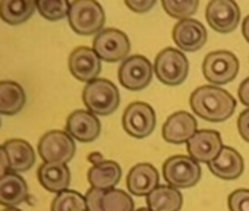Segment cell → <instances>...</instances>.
Masks as SVG:
<instances>
[{
    "label": "cell",
    "instance_id": "74e56055",
    "mask_svg": "<svg viewBox=\"0 0 249 211\" xmlns=\"http://www.w3.org/2000/svg\"><path fill=\"white\" fill-rule=\"evenodd\" d=\"M3 211H21V210H18V208H6V210H3Z\"/></svg>",
    "mask_w": 249,
    "mask_h": 211
},
{
    "label": "cell",
    "instance_id": "4dcf8cb0",
    "mask_svg": "<svg viewBox=\"0 0 249 211\" xmlns=\"http://www.w3.org/2000/svg\"><path fill=\"white\" fill-rule=\"evenodd\" d=\"M156 0H126L124 5H126L131 11L137 12V14H145L150 9H153L156 6Z\"/></svg>",
    "mask_w": 249,
    "mask_h": 211
},
{
    "label": "cell",
    "instance_id": "d590c367",
    "mask_svg": "<svg viewBox=\"0 0 249 211\" xmlns=\"http://www.w3.org/2000/svg\"><path fill=\"white\" fill-rule=\"evenodd\" d=\"M242 33H243L245 40L249 43V15L243 19V24H242Z\"/></svg>",
    "mask_w": 249,
    "mask_h": 211
},
{
    "label": "cell",
    "instance_id": "7402d4cb",
    "mask_svg": "<svg viewBox=\"0 0 249 211\" xmlns=\"http://www.w3.org/2000/svg\"><path fill=\"white\" fill-rule=\"evenodd\" d=\"M122 169L113 160H104L88 170V182L94 189H113L120 182Z\"/></svg>",
    "mask_w": 249,
    "mask_h": 211
},
{
    "label": "cell",
    "instance_id": "e575fe53",
    "mask_svg": "<svg viewBox=\"0 0 249 211\" xmlns=\"http://www.w3.org/2000/svg\"><path fill=\"white\" fill-rule=\"evenodd\" d=\"M88 161H89L92 166H95V164H98V163L104 161V158H103V156H101L100 153H92V154H89V156H88Z\"/></svg>",
    "mask_w": 249,
    "mask_h": 211
},
{
    "label": "cell",
    "instance_id": "5b68a950",
    "mask_svg": "<svg viewBox=\"0 0 249 211\" xmlns=\"http://www.w3.org/2000/svg\"><path fill=\"white\" fill-rule=\"evenodd\" d=\"M202 176L201 164L189 156H173L163 164V177L167 185L178 189L195 186Z\"/></svg>",
    "mask_w": 249,
    "mask_h": 211
},
{
    "label": "cell",
    "instance_id": "d6a6232c",
    "mask_svg": "<svg viewBox=\"0 0 249 211\" xmlns=\"http://www.w3.org/2000/svg\"><path fill=\"white\" fill-rule=\"evenodd\" d=\"M237 95H239V100L242 101V104L249 109V76L246 79H243L242 84L239 85Z\"/></svg>",
    "mask_w": 249,
    "mask_h": 211
},
{
    "label": "cell",
    "instance_id": "7a4b0ae2",
    "mask_svg": "<svg viewBox=\"0 0 249 211\" xmlns=\"http://www.w3.org/2000/svg\"><path fill=\"white\" fill-rule=\"evenodd\" d=\"M84 104L95 116H110L120 104V92L108 79H94L88 82L82 92Z\"/></svg>",
    "mask_w": 249,
    "mask_h": 211
},
{
    "label": "cell",
    "instance_id": "f1b7e54d",
    "mask_svg": "<svg viewBox=\"0 0 249 211\" xmlns=\"http://www.w3.org/2000/svg\"><path fill=\"white\" fill-rule=\"evenodd\" d=\"M71 3L66 0H38L37 11L49 21H59L68 17Z\"/></svg>",
    "mask_w": 249,
    "mask_h": 211
},
{
    "label": "cell",
    "instance_id": "d4e9b609",
    "mask_svg": "<svg viewBox=\"0 0 249 211\" xmlns=\"http://www.w3.org/2000/svg\"><path fill=\"white\" fill-rule=\"evenodd\" d=\"M25 104L24 88L14 81H0V113L14 116L19 113Z\"/></svg>",
    "mask_w": 249,
    "mask_h": 211
},
{
    "label": "cell",
    "instance_id": "5bb4252c",
    "mask_svg": "<svg viewBox=\"0 0 249 211\" xmlns=\"http://www.w3.org/2000/svg\"><path fill=\"white\" fill-rule=\"evenodd\" d=\"M173 41L180 52H198L207 43V30L196 19H183L173 27Z\"/></svg>",
    "mask_w": 249,
    "mask_h": 211
},
{
    "label": "cell",
    "instance_id": "2e32d148",
    "mask_svg": "<svg viewBox=\"0 0 249 211\" xmlns=\"http://www.w3.org/2000/svg\"><path fill=\"white\" fill-rule=\"evenodd\" d=\"M196 132H198L196 119L191 113L180 110L167 118V121L163 125L161 135L164 141L170 144H183L188 142Z\"/></svg>",
    "mask_w": 249,
    "mask_h": 211
},
{
    "label": "cell",
    "instance_id": "8d00e7d4",
    "mask_svg": "<svg viewBox=\"0 0 249 211\" xmlns=\"http://www.w3.org/2000/svg\"><path fill=\"white\" fill-rule=\"evenodd\" d=\"M137 211H151V210L148 207H142V208H138Z\"/></svg>",
    "mask_w": 249,
    "mask_h": 211
},
{
    "label": "cell",
    "instance_id": "cb8c5ba5",
    "mask_svg": "<svg viewBox=\"0 0 249 211\" xmlns=\"http://www.w3.org/2000/svg\"><path fill=\"white\" fill-rule=\"evenodd\" d=\"M3 147L8 153L11 170L14 173L27 172L36 163V153L30 142L24 140H9Z\"/></svg>",
    "mask_w": 249,
    "mask_h": 211
},
{
    "label": "cell",
    "instance_id": "52a82bcc",
    "mask_svg": "<svg viewBox=\"0 0 249 211\" xmlns=\"http://www.w3.org/2000/svg\"><path fill=\"white\" fill-rule=\"evenodd\" d=\"M123 129L128 135L137 140L150 137L157 125L156 112L150 104L142 101L131 103L122 116Z\"/></svg>",
    "mask_w": 249,
    "mask_h": 211
},
{
    "label": "cell",
    "instance_id": "7c38bea8",
    "mask_svg": "<svg viewBox=\"0 0 249 211\" xmlns=\"http://www.w3.org/2000/svg\"><path fill=\"white\" fill-rule=\"evenodd\" d=\"M205 18L214 31L229 34L239 25L240 9L233 0H213L207 5Z\"/></svg>",
    "mask_w": 249,
    "mask_h": 211
},
{
    "label": "cell",
    "instance_id": "f546056e",
    "mask_svg": "<svg viewBox=\"0 0 249 211\" xmlns=\"http://www.w3.org/2000/svg\"><path fill=\"white\" fill-rule=\"evenodd\" d=\"M230 211H249V189H236L229 195Z\"/></svg>",
    "mask_w": 249,
    "mask_h": 211
},
{
    "label": "cell",
    "instance_id": "1f68e13d",
    "mask_svg": "<svg viewBox=\"0 0 249 211\" xmlns=\"http://www.w3.org/2000/svg\"><path fill=\"white\" fill-rule=\"evenodd\" d=\"M237 131L240 134V137L249 142V109L243 110L239 118H237Z\"/></svg>",
    "mask_w": 249,
    "mask_h": 211
},
{
    "label": "cell",
    "instance_id": "8992f818",
    "mask_svg": "<svg viewBox=\"0 0 249 211\" xmlns=\"http://www.w3.org/2000/svg\"><path fill=\"white\" fill-rule=\"evenodd\" d=\"M92 50L104 62L114 63L126 60L131 53V40L117 28H106L95 35Z\"/></svg>",
    "mask_w": 249,
    "mask_h": 211
},
{
    "label": "cell",
    "instance_id": "4316f807",
    "mask_svg": "<svg viewBox=\"0 0 249 211\" xmlns=\"http://www.w3.org/2000/svg\"><path fill=\"white\" fill-rule=\"evenodd\" d=\"M52 211H88L87 199L76 191H63L52 202Z\"/></svg>",
    "mask_w": 249,
    "mask_h": 211
},
{
    "label": "cell",
    "instance_id": "30bf717a",
    "mask_svg": "<svg viewBox=\"0 0 249 211\" xmlns=\"http://www.w3.org/2000/svg\"><path fill=\"white\" fill-rule=\"evenodd\" d=\"M76 151L73 138L65 131H50L38 142V154L44 163H69Z\"/></svg>",
    "mask_w": 249,
    "mask_h": 211
},
{
    "label": "cell",
    "instance_id": "8fae6325",
    "mask_svg": "<svg viewBox=\"0 0 249 211\" xmlns=\"http://www.w3.org/2000/svg\"><path fill=\"white\" fill-rule=\"evenodd\" d=\"M88 211H134V199L122 189H88L85 193Z\"/></svg>",
    "mask_w": 249,
    "mask_h": 211
},
{
    "label": "cell",
    "instance_id": "484cf974",
    "mask_svg": "<svg viewBox=\"0 0 249 211\" xmlns=\"http://www.w3.org/2000/svg\"><path fill=\"white\" fill-rule=\"evenodd\" d=\"M37 9L36 2L30 0H2L0 2V18L9 25H19L28 21Z\"/></svg>",
    "mask_w": 249,
    "mask_h": 211
},
{
    "label": "cell",
    "instance_id": "9a60e30c",
    "mask_svg": "<svg viewBox=\"0 0 249 211\" xmlns=\"http://www.w3.org/2000/svg\"><path fill=\"white\" fill-rule=\"evenodd\" d=\"M69 70L81 82L98 79L101 72V59L89 47H76L69 56Z\"/></svg>",
    "mask_w": 249,
    "mask_h": 211
},
{
    "label": "cell",
    "instance_id": "ba28073f",
    "mask_svg": "<svg viewBox=\"0 0 249 211\" xmlns=\"http://www.w3.org/2000/svg\"><path fill=\"white\" fill-rule=\"evenodd\" d=\"M202 73L211 85H226L239 73V59L227 50L208 53L202 63Z\"/></svg>",
    "mask_w": 249,
    "mask_h": 211
},
{
    "label": "cell",
    "instance_id": "f35d334b",
    "mask_svg": "<svg viewBox=\"0 0 249 211\" xmlns=\"http://www.w3.org/2000/svg\"><path fill=\"white\" fill-rule=\"evenodd\" d=\"M0 125H2V122H0Z\"/></svg>",
    "mask_w": 249,
    "mask_h": 211
},
{
    "label": "cell",
    "instance_id": "ffe728a7",
    "mask_svg": "<svg viewBox=\"0 0 249 211\" xmlns=\"http://www.w3.org/2000/svg\"><path fill=\"white\" fill-rule=\"evenodd\" d=\"M38 180L49 192L60 193L68 191L71 183V170L63 163H44L37 172Z\"/></svg>",
    "mask_w": 249,
    "mask_h": 211
},
{
    "label": "cell",
    "instance_id": "ac0fdd59",
    "mask_svg": "<svg viewBox=\"0 0 249 211\" xmlns=\"http://www.w3.org/2000/svg\"><path fill=\"white\" fill-rule=\"evenodd\" d=\"M159 180L160 175L153 164L138 163L129 170L126 185L132 195L148 196L159 186Z\"/></svg>",
    "mask_w": 249,
    "mask_h": 211
},
{
    "label": "cell",
    "instance_id": "83f0119b",
    "mask_svg": "<svg viewBox=\"0 0 249 211\" xmlns=\"http://www.w3.org/2000/svg\"><path fill=\"white\" fill-rule=\"evenodd\" d=\"M161 5L167 15L183 21L191 19V17L198 11L199 2L198 0H163Z\"/></svg>",
    "mask_w": 249,
    "mask_h": 211
},
{
    "label": "cell",
    "instance_id": "9c48e42d",
    "mask_svg": "<svg viewBox=\"0 0 249 211\" xmlns=\"http://www.w3.org/2000/svg\"><path fill=\"white\" fill-rule=\"evenodd\" d=\"M154 75V66L145 56H131L123 60L117 78L122 87L129 91H141L150 85Z\"/></svg>",
    "mask_w": 249,
    "mask_h": 211
},
{
    "label": "cell",
    "instance_id": "603a6c76",
    "mask_svg": "<svg viewBox=\"0 0 249 211\" xmlns=\"http://www.w3.org/2000/svg\"><path fill=\"white\" fill-rule=\"evenodd\" d=\"M147 205L151 211H180L183 196L178 188L170 185H159L147 196Z\"/></svg>",
    "mask_w": 249,
    "mask_h": 211
},
{
    "label": "cell",
    "instance_id": "277c9868",
    "mask_svg": "<svg viewBox=\"0 0 249 211\" xmlns=\"http://www.w3.org/2000/svg\"><path fill=\"white\" fill-rule=\"evenodd\" d=\"M154 73L164 85H180L185 82L189 73V60L175 47H166L161 50L154 62Z\"/></svg>",
    "mask_w": 249,
    "mask_h": 211
},
{
    "label": "cell",
    "instance_id": "d6986e66",
    "mask_svg": "<svg viewBox=\"0 0 249 211\" xmlns=\"http://www.w3.org/2000/svg\"><path fill=\"white\" fill-rule=\"evenodd\" d=\"M211 173L224 180L237 179L245 169L243 157L231 147H224L218 157L208 164Z\"/></svg>",
    "mask_w": 249,
    "mask_h": 211
},
{
    "label": "cell",
    "instance_id": "4fadbf2b",
    "mask_svg": "<svg viewBox=\"0 0 249 211\" xmlns=\"http://www.w3.org/2000/svg\"><path fill=\"white\" fill-rule=\"evenodd\" d=\"M223 148L224 145L221 141V135L217 131H211V129L198 131L186 142V150L189 153V157L204 164H210L211 161H214Z\"/></svg>",
    "mask_w": 249,
    "mask_h": 211
},
{
    "label": "cell",
    "instance_id": "836d02e7",
    "mask_svg": "<svg viewBox=\"0 0 249 211\" xmlns=\"http://www.w3.org/2000/svg\"><path fill=\"white\" fill-rule=\"evenodd\" d=\"M9 170H11V163H9L8 153L3 145H0V177L8 175Z\"/></svg>",
    "mask_w": 249,
    "mask_h": 211
},
{
    "label": "cell",
    "instance_id": "3957f363",
    "mask_svg": "<svg viewBox=\"0 0 249 211\" xmlns=\"http://www.w3.org/2000/svg\"><path fill=\"white\" fill-rule=\"evenodd\" d=\"M69 25L78 35H97L106 24V14L95 0H75L68 14Z\"/></svg>",
    "mask_w": 249,
    "mask_h": 211
},
{
    "label": "cell",
    "instance_id": "6da1fadb",
    "mask_svg": "<svg viewBox=\"0 0 249 211\" xmlns=\"http://www.w3.org/2000/svg\"><path fill=\"white\" fill-rule=\"evenodd\" d=\"M194 113L208 122H224L233 116L236 98L226 89L215 85L196 88L189 98Z\"/></svg>",
    "mask_w": 249,
    "mask_h": 211
},
{
    "label": "cell",
    "instance_id": "e0dca14e",
    "mask_svg": "<svg viewBox=\"0 0 249 211\" xmlns=\"http://www.w3.org/2000/svg\"><path fill=\"white\" fill-rule=\"evenodd\" d=\"M66 132L79 142H92L101 132V123L94 113L75 110L66 121Z\"/></svg>",
    "mask_w": 249,
    "mask_h": 211
},
{
    "label": "cell",
    "instance_id": "44dd1931",
    "mask_svg": "<svg viewBox=\"0 0 249 211\" xmlns=\"http://www.w3.org/2000/svg\"><path fill=\"white\" fill-rule=\"evenodd\" d=\"M28 198V186L22 176L9 172L0 177V205L14 208Z\"/></svg>",
    "mask_w": 249,
    "mask_h": 211
}]
</instances>
